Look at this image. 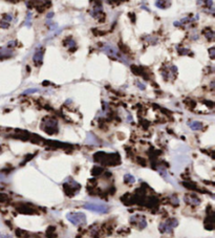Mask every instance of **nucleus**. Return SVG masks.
<instances>
[{
    "instance_id": "obj_1",
    "label": "nucleus",
    "mask_w": 215,
    "mask_h": 238,
    "mask_svg": "<svg viewBox=\"0 0 215 238\" xmlns=\"http://www.w3.org/2000/svg\"><path fill=\"white\" fill-rule=\"evenodd\" d=\"M102 51H104L106 55H108L109 57H111V58H114V59H117V60H120V61H122V62L127 63V60L123 57V55L119 51V49L117 48L116 46H114V45H111V44H105L104 47L102 48Z\"/></svg>"
},
{
    "instance_id": "obj_2",
    "label": "nucleus",
    "mask_w": 215,
    "mask_h": 238,
    "mask_svg": "<svg viewBox=\"0 0 215 238\" xmlns=\"http://www.w3.org/2000/svg\"><path fill=\"white\" fill-rule=\"evenodd\" d=\"M83 207L86 210L93 211V212L99 213V214H105L109 210V207L106 203H86Z\"/></svg>"
},
{
    "instance_id": "obj_3",
    "label": "nucleus",
    "mask_w": 215,
    "mask_h": 238,
    "mask_svg": "<svg viewBox=\"0 0 215 238\" xmlns=\"http://www.w3.org/2000/svg\"><path fill=\"white\" fill-rule=\"evenodd\" d=\"M66 218L69 220L74 226H83V224H86L85 214L81 212L68 213V214L66 215Z\"/></svg>"
},
{
    "instance_id": "obj_4",
    "label": "nucleus",
    "mask_w": 215,
    "mask_h": 238,
    "mask_svg": "<svg viewBox=\"0 0 215 238\" xmlns=\"http://www.w3.org/2000/svg\"><path fill=\"white\" fill-rule=\"evenodd\" d=\"M177 224H178V221L175 218L167 219L160 224V231L162 232V233H171L172 230L177 226Z\"/></svg>"
},
{
    "instance_id": "obj_5",
    "label": "nucleus",
    "mask_w": 215,
    "mask_h": 238,
    "mask_svg": "<svg viewBox=\"0 0 215 238\" xmlns=\"http://www.w3.org/2000/svg\"><path fill=\"white\" fill-rule=\"evenodd\" d=\"M130 221L133 222V224H138V226L140 229H144L146 226H147V222H146L145 218L141 215H133L131 218H130Z\"/></svg>"
},
{
    "instance_id": "obj_6",
    "label": "nucleus",
    "mask_w": 215,
    "mask_h": 238,
    "mask_svg": "<svg viewBox=\"0 0 215 238\" xmlns=\"http://www.w3.org/2000/svg\"><path fill=\"white\" fill-rule=\"evenodd\" d=\"M185 200H186V203H190V205H193V206H197V205L201 203V200H199L197 197L190 196V195H187V196L185 197Z\"/></svg>"
},
{
    "instance_id": "obj_7",
    "label": "nucleus",
    "mask_w": 215,
    "mask_h": 238,
    "mask_svg": "<svg viewBox=\"0 0 215 238\" xmlns=\"http://www.w3.org/2000/svg\"><path fill=\"white\" fill-rule=\"evenodd\" d=\"M33 60H34V62H35L36 64L41 63L42 60H43V53H42L41 51H37L35 55H34V57H33Z\"/></svg>"
},
{
    "instance_id": "obj_8",
    "label": "nucleus",
    "mask_w": 215,
    "mask_h": 238,
    "mask_svg": "<svg viewBox=\"0 0 215 238\" xmlns=\"http://www.w3.org/2000/svg\"><path fill=\"white\" fill-rule=\"evenodd\" d=\"M189 127L191 128L192 130H201L203 128V124L201 122H196V121H193V122L189 123Z\"/></svg>"
},
{
    "instance_id": "obj_9",
    "label": "nucleus",
    "mask_w": 215,
    "mask_h": 238,
    "mask_svg": "<svg viewBox=\"0 0 215 238\" xmlns=\"http://www.w3.org/2000/svg\"><path fill=\"white\" fill-rule=\"evenodd\" d=\"M124 179H125V182H126V183H128V184H133L134 180H135L131 174H125V176H124Z\"/></svg>"
},
{
    "instance_id": "obj_10",
    "label": "nucleus",
    "mask_w": 215,
    "mask_h": 238,
    "mask_svg": "<svg viewBox=\"0 0 215 238\" xmlns=\"http://www.w3.org/2000/svg\"><path fill=\"white\" fill-rule=\"evenodd\" d=\"M30 19H32V14H30V13H28V18H26V20H25V25L26 26L30 25Z\"/></svg>"
},
{
    "instance_id": "obj_11",
    "label": "nucleus",
    "mask_w": 215,
    "mask_h": 238,
    "mask_svg": "<svg viewBox=\"0 0 215 238\" xmlns=\"http://www.w3.org/2000/svg\"><path fill=\"white\" fill-rule=\"evenodd\" d=\"M38 91V89H30V90H26V91H24L23 93V95H25V93H37Z\"/></svg>"
},
{
    "instance_id": "obj_12",
    "label": "nucleus",
    "mask_w": 215,
    "mask_h": 238,
    "mask_svg": "<svg viewBox=\"0 0 215 238\" xmlns=\"http://www.w3.org/2000/svg\"><path fill=\"white\" fill-rule=\"evenodd\" d=\"M3 180H4V176H3L2 174H0V183L3 182Z\"/></svg>"
}]
</instances>
